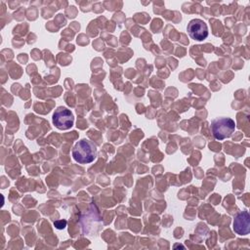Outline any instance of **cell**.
Here are the masks:
<instances>
[{
	"label": "cell",
	"instance_id": "obj_1",
	"mask_svg": "<svg viewBox=\"0 0 250 250\" xmlns=\"http://www.w3.org/2000/svg\"><path fill=\"white\" fill-rule=\"evenodd\" d=\"M96 146L89 140L83 139L78 141L72 149V156L80 164H87L96 158Z\"/></svg>",
	"mask_w": 250,
	"mask_h": 250
},
{
	"label": "cell",
	"instance_id": "obj_2",
	"mask_svg": "<svg viewBox=\"0 0 250 250\" xmlns=\"http://www.w3.org/2000/svg\"><path fill=\"white\" fill-rule=\"evenodd\" d=\"M235 130V123L229 117H219L212 121L211 131L215 139L224 140L229 138Z\"/></svg>",
	"mask_w": 250,
	"mask_h": 250
},
{
	"label": "cell",
	"instance_id": "obj_3",
	"mask_svg": "<svg viewBox=\"0 0 250 250\" xmlns=\"http://www.w3.org/2000/svg\"><path fill=\"white\" fill-rule=\"evenodd\" d=\"M74 117L72 112L64 106H59L53 114V123L60 130H67L72 127Z\"/></svg>",
	"mask_w": 250,
	"mask_h": 250
},
{
	"label": "cell",
	"instance_id": "obj_4",
	"mask_svg": "<svg viewBox=\"0 0 250 250\" xmlns=\"http://www.w3.org/2000/svg\"><path fill=\"white\" fill-rule=\"evenodd\" d=\"M188 35L197 41H202L208 36V28L207 24L199 19L191 20L188 24Z\"/></svg>",
	"mask_w": 250,
	"mask_h": 250
},
{
	"label": "cell",
	"instance_id": "obj_5",
	"mask_svg": "<svg viewBox=\"0 0 250 250\" xmlns=\"http://www.w3.org/2000/svg\"><path fill=\"white\" fill-rule=\"evenodd\" d=\"M233 230L239 235H246L250 231V216L247 211L238 213L232 223Z\"/></svg>",
	"mask_w": 250,
	"mask_h": 250
},
{
	"label": "cell",
	"instance_id": "obj_6",
	"mask_svg": "<svg viewBox=\"0 0 250 250\" xmlns=\"http://www.w3.org/2000/svg\"><path fill=\"white\" fill-rule=\"evenodd\" d=\"M54 225H55V227H56L57 229H64V228H65V226H66V221H64V220L56 221V222L54 223Z\"/></svg>",
	"mask_w": 250,
	"mask_h": 250
}]
</instances>
